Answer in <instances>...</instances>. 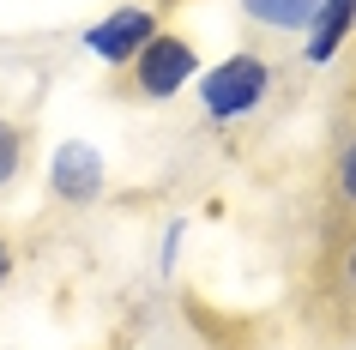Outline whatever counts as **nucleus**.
<instances>
[{
  "instance_id": "obj_1",
  "label": "nucleus",
  "mask_w": 356,
  "mask_h": 350,
  "mask_svg": "<svg viewBox=\"0 0 356 350\" xmlns=\"http://www.w3.org/2000/svg\"><path fill=\"white\" fill-rule=\"evenodd\" d=\"M302 308H308V326L320 338H356V223L326 230L308 290H302Z\"/></svg>"
},
{
  "instance_id": "obj_2",
  "label": "nucleus",
  "mask_w": 356,
  "mask_h": 350,
  "mask_svg": "<svg viewBox=\"0 0 356 350\" xmlns=\"http://www.w3.org/2000/svg\"><path fill=\"white\" fill-rule=\"evenodd\" d=\"M193 61H200V55H193L188 37L157 31V37H151L121 73H115V91H121V97H139V103H163V97H175L193 79Z\"/></svg>"
},
{
  "instance_id": "obj_3",
  "label": "nucleus",
  "mask_w": 356,
  "mask_h": 350,
  "mask_svg": "<svg viewBox=\"0 0 356 350\" xmlns=\"http://www.w3.org/2000/svg\"><path fill=\"white\" fill-rule=\"evenodd\" d=\"M266 91H272V67L260 55H229L224 67H211L200 79V103H206L211 121H242V115H254L266 103Z\"/></svg>"
},
{
  "instance_id": "obj_4",
  "label": "nucleus",
  "mask_w": 356,
  "mask_h": 350,
  "mask_svg": "<svg viewBox=\"0 0 356 350\" xmlns=\"http://www.w3.org/2000/svg\"><path fill=\"white\" fill-rule=\"evenodd\" d=\"M151 37H157V13H151V6H115L103 24H91V31H85V49H91V55H103L115 73H121V67H127V61L139 55Z\"/></svg>"
},
{
  "instance_id": "obj_5",
  "label": "nucleus",
  "mask_w": 356,
  "mask_h": 350,
  "mask_svg": "<svg viewBox=\"0 0 356 350\" xmlns=\"http://www.w3.org/2000/svg\"><path fill=\"white\" fill-rule=\"evenodd\" d=\"M356 223V103L332 133V164H326V230Z\"/></svg>"
},
{
  "instance_id": "obj_6",
  "label": "nucleus",
  "mask_w": 356,
  "mask_h": 350,
  "mask_svg": "<svg viewBox=\"0 0 356 350\" xmlns=\"http://www.w3.org/2000/svg\"><path fill=\"white\" fill-rule=\"evenodd\" d=\"M49 187H55V200H67V205L97 200V187H103V164H97V151L91 145H60L55 151V169H49Z\"/></svg>"
},
{
  "instance_id": "obj_7",
  "label": "nucleus",
  "mask_w": 356,
  "mask_h": 350,
  "mask_svg": "<svg viewBox=\"0 0 356 350\" xmlns=\"http://www.w3.org/2000/svg\"><path fill=\"white\" fill-rule=\"evenodd\" d=\"M356 31V0H320L308 19V61H332Z\"/></svg>"
},
{
  "instance_id": "obj_8",
  "label": "nucleus",
  "mask_w": 356,
  "mask_h": 350,
  "mask_svg": "<svg viewBox=\"0 0 356 350\" xmlns=\"http://www.w3.org/2000/svg\"><path fill=\"white\" fill-rule=\"evenodd\" d=\"M248 19L254 24H272V31H302V24L314 19L320 0H242Z\"/></svg>"
},
{
  "instance_id": "obj_9",
  "label": "nucleus",
  "mask_w": 356,
  "mask_h": 350,
  "mask_svg": "<svg viewBox=\"0 0 356 350\" xmlns=\"http://www.w3.org/2000/svg\"><path fill=\"white\" fill-rule=\"evenodd\" d=\"M24 164H31V127L0 115V187H13V182H19Z\"/></svg>"
},
{
  "instance_id": "obj_10",
  "label": "nucleus",
  "mask_w": 356,
  "mask_h": 350,
  "mask_svg": "<svg viewBox=\"0 0 356 350\" xmlns=\"http://www.w3.org/2000/svg\"><path fill=\"white\" fill-rule=\"evenodd\" d=\"M13 278V241H6V230H0V284Z\"/></svg>"
},
{
  "instance_id": "obj_11",
  "label": "nucleus",
  "mask_w": 356,
  "mask_h": 350,
  "mask_svg": "<svg viewBox=\"0 0 356 350\" xmlns=\"http://www.w3.org/2000/svg\"><path fill=\"white\" fill-rule=\"evenodd\" d=\"M157 6H188V0H157Z\"/></svg>"
}]
</instances>
